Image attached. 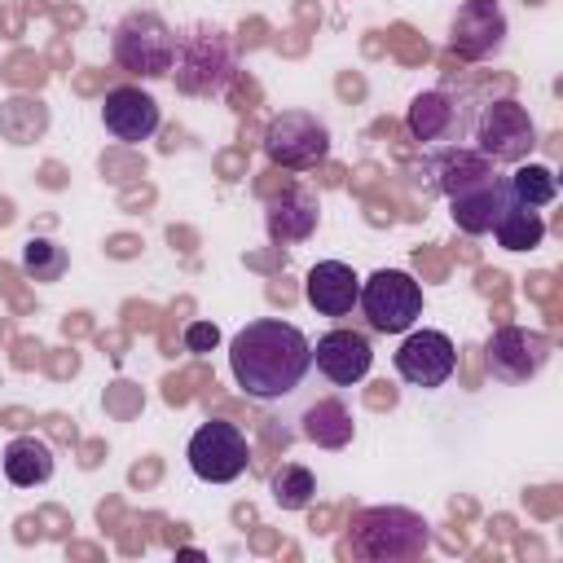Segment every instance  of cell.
Returning <instances> with one entry per match:
<instances>
[{"mask_svg":"<svg viewBox=\"0 0 563 563\" xmlns=\"http://www.w3.org/2000/svg\"><path fill=\"white\" fill-rule=\"evenodd\" d=\"M229 369L251 400H282L312 369V343L299 325L282 317H260L233 334Z\"/></svg>","mask_w":563,"mask_h":563,"instance_id":"6da1fadb","label":"cell"},{"mask_svg":"<svg viewBox=\"0 0 563 563\" xmlns=\"http://www.w3.org/2000/svg\"><path fill=\"white\" fill-rule=\"evenodd\" d=\"M167 75L176 79V92H185V97H220L238 75L233 40L207 22L176 31V53H172Z\"/></svg>","mask_w":563,"mask_h":563,"instance_id":"7a4b0ae2","label":"cell"},{"mask_svg":"<svg viewBox=\"0 0 563 563\" xmlns=\"http://www.w3.org/2000/svg\"><path fill=\"white\" fill-rule=\"evenodd\" d=\"M427 550V519L405 506H374L361 510L352 532H347V554L369 559V563H391V559H413Z\"/></svg>","mask_w":563,"mask_h":563,"instance_id":"3957f363","label":"cell"},{"mask_svg":"<svg viewBox=\"0 0 563 563\" xmlns=\"http://www.w3.org/2000/svg\"><path fill=\"white\" fill-rule=\"evenodd\" d=\"M110 53L114 62L128 70V75H141V79H167L172 70V53H176V31L163 13L154 9H132L119 18L114 26V40H110Z\"/></svg>","mask_w":563,"mask_h":563,"instance_id":"277c9868","label":"cell"},{"mask_svg":"<svg viewBox=\"0 0 563 563\" xmlns=\"http://www.w3.org/2000/svg\"><path fill=\"white\" fill-rule=\"evenodd\" d=\"M356 308L365 312L369 330H378V334H405L422 317V286L405 268H374L361 282Z\"/></svg>","mask_w":563,"mask_h":563,"instance_id":"5b68a950","label":"cell"},{"mask_svg":"<svg viewBox=\"0 0 563 563\" xmlns=\"http://www.w3.org/2000/svg\"><path fill=\"white\" fill-rule=\"evenodd\" d=\"M264 154L286 172H312L330 158V128L308 110H282L264 128Z\"/></svg>","mask_w":563,"mask_h":563,"instance_id":"8992f818","label":"cell"},{"mask_svg":"<svg viewBox=\"0 0 563 563\" xmlns=\"http://www.w3.org/2000/svg\"><path fill=\"white\" fill-rule=\"evenodd\" d=\"M471 136H475V150L493 163H523L537 145V123L532 114L501 97V101H488L475 110V123H471Z\"/></svg>","mask_w":563,"mask_h":563,"instance_id":"52a82bcc","label":"cell"},{"mask_svg":"<svg viewBox=\"0 0 563 563\" xmlns=\"http://www.w3.org/2000/svg\"><path fill=\"white\" fill-rule=\"evenodd\" d=\"M185 457H189V471H194L198 479H207V484H229V479H238V475L246 471L251 444H246L242 427H233V422H224V418H211V422H202V427L189 435Z\"/></svg>","mask_w":563,"mask_h":563,"instance_id":"ba28073f","label":"cell"},{"mask_svg":"<svg viewBox=\"0 0 563 563\" xmlns=\"http://www.w3.org/2000/svg\"><path fill=\"white\" fill-rule=\"evenodd\" d=\"M475 123V110L466 97H453L444 88H431V92H418L409 101V114H405V128L413 141L422 145H457Z\"/></svg>","mask_w":563,"mask_h":563,"instance_id":"9c48e42d","label":"cell"},{"mask_svg":"<svg viewBox=\"0 0 563 563\" xmlns=\"http://www.w3.org/2000/svg\"><path fill=\"white\" fill-rule=\"evenodd\" d=\"M545 361H550V339L541 330L501 325L484 343V365L497 383H528V378L541 374Z\"/></svg>","mask_w":563,"mask_h":563,"instance_id":"30bf717a","label":"cell"},{"mask_svg":"<svg viewBox=\"0 0 563 563\" xmlns=\"http://www.w3.org/2000/svg\"><path fill=\"white\" fill-rule=\"evenodd\" d=\"M391 361L409 387H444L457 369V347L444 330H405Z\"/></svg>","mask_w":563,"mask_h":563,"instance_id":"8fae6325","label":"cell"},{"mask_svg":"<svg viewBox=\"0 0 563 563\" xmlns=\"http://www.w3.org/2000/svg\"><path fill=\"white\" fill-rule=\"evenodd\" d=\"M101 123H106V132H110L114 141L141 145V141H150V136L158 132L163 114H158V101H154L145 88L119 84V88H110L106 101H101Z\"/></svg>","mask_w":563,"mask_h":563,"instance_id":"7c38bea8","label":"cell"},{"mask_svg":"<svg viewBox=\"0 0 563 563\" xmlns=\"http://www.w3.org/2000/svg\"><path fill=\"white\" fill-rule=\"evenodd\" d=\"M515 198H510V180L493 167L488 176H479L475 185H466V189H457L453 198H449V216H453V224L462 229V233H471V238H479V233H493V224L501 220V211L510 207Z\"/></svg>","mask_w":563,"mask_h":563,"instance_id":"4fadbf2b","label":"cell"},{"mask_svg":"<svg viewBox=\"0 0 563 563\" xmlns=\"http://www.w3.org/2000/svg\"><path fill=\"white\" fill-rule=\"evenodd\" d=\"M312 365H317L334 387H352V383H361V378L369 374L374 347H369V339H365L361 330L339 325V330H325V334L312 343Z\"/></svg>","mask_w":563,"mask_h":563,"instance_id":"5bb4252c","label":"cell"},{"mask_svg":"<svg viewBox=\"0 0 563 563\" xmlns=\"http://www.w3.org/2000/svg\"><path fill=\"white\" fill-rule=\"evenodd\" d=\"M497 163L493 158H484L475 145H440V150H431L427 158H422V167H418V185H427L431 194H444V198H453L457 189H466V185H475L479 176H488Z\"/></svg>","mask_w":563,"mask_h":563,"instance_id":"9a60e30c","label":"cell"},{"mask_svg":"<svg viewBox=\"0 0 563 563\" xmlns=\"http://www.w3.org/2000/svg\"><path fill=\"white\" fill-rule=\"evenodd\" d=\"M356 295H361V277L343 260H317L303 277V299L321 317H347L356 308Z\"/></svg>","mask_w":563,"mask_h":563,"instance_id":"2e32d148","label":"cell"},{"mask_svg":"<svg viewBox=\"0 0 563 563\" xmlns=\"http://www.w3.org/2000/svg\"><path fill=\"white\" fill-rule=\"evenodd\" d=\"M506 40V18L493 0H466L453 18V48L462 57H488Z\"/></svg>","mask_w":563,"mask_h":563,"instance_id":"e0dca14e","label":"cell"},{"mask_svg":"<svg viewBox=\"0 0 563 563\" xmlns=\"http://www.w3.org/2000/svg\"><path fill=\"white\" fill-rule=\"evenodd\" d=\"M317 216H321V207H317L312 194H303V189H286L282 198L268 202V211H264V229H268V238H273L277 246H290V242H303V238L317 233Z\"/></svg>","mask_w":563,"mask_h":563,"instance_id":"ac0fdd59","label":"cell"},{"mask_svg":"<svg viewBox=\"0 0 563 563\" xmlns=\"http://www.w3.org/2000/svg\"><path fill=\"white\" fill-rule=\"evenodd\" d=\"M299 431H303V440H312L317 449H347L352 435H356V418H352V409H347L339 396H321V400H312V405L303 409Z\"/></svg>","mask_w":563,"mask_h":563,"instance_id":"d6986e66","label":"cell"},{"mask_svg":"<svg viewBox=\"0 0 563 563\" xmlns=\"http://www.w3.org/2000/svg\"><path fill=\"white\" fill-rule=\"evenodd\" d=\"M0 466H4V479L13 488H35V484L53 479V449L35 435H18V440H9Z\"/></svg>","mask_w":563,"mask_h":563,"instance_id":"ffe728a7","label":"cell"},{"mask_svg":"<svg viewBox=\"0 0 563 563\" xmlns=\"http://www.w3.org/2000/svg\"><path fill=\"white\" fill-rule=\"evenodd\" d=\"M493 238H497L506 251H532V246H541V238H545V220H541V211H532V207H523V202H510V207L501 211V220L493 224Z\"/></svg>","mask_w":563,"mask_h":563,"instance_id":"44dd1931","label":"cell"},{"mask_svg":"<svg viewBox=\"0 0 563 563\" xmlns=\"http://www.w3.org/2000/svg\"><path fill=\"white\" fill-rule=\"evenodd\" d=\"M506 180H510V198L532 207V211H541V207H550L559 198V180H554V172L545 163H528L523 158Z\"/></svg>","mask_w":563,"mask_h":563,"instance_id":"7402d4cb","label":"cell"},{"mask_svg":"<svg viewBox=\"0 0 563 563\" xmlns=\"http://www.w3.org/2000/svg\"><path fill=\"white\" fill-rule=\"evenodd\" d=\"M44 128H48V110H44V101H26V97H18V101L0 106V132H4L9 145H31Z\"/></svg>","mask_w":563,"mask_h":563,"instance_id":"603a6c76","label":"cell"},{"mask_svg":"<svg viewBox=\"0 0 563 563\" xmlns=\"http://www.w3.org/2000/svg\"><path fill=\"white\" fill-rule=\"evenodd\" d=\"M268 493H273V501H277L282 510H303V506L317 497V475H312L308 466H299V462H286L282 471H273Z\"/></svg>","mask_w":563,"mask_h":563,"instance_id":"cb8c5ba5","label":"cell"},{"mask_svg":"<svg viewBox=\"0 0 563 563\" xmlns=\"http://www.w3.org/2000/svg\"><path fill=\"white\" fill-rule=\"evenodd\" d=\"M70 268V255L66 246H57L53 238H31L22 246V273L31 282H62V273Z\"/></svg>","mask_w":563,"mask_h":563,"instance_id":"d4e9b609","label":"cell"},{"mask_svg":"<svg viewBox=\"0 0 563 563\" xmlns=\"http://www.w3.org/2000/svg\"><path fill=\"white\" fill-rule=\"evenodd\" d=\"M220 343V330L211 321H189L185 325V352H211Z\"/></svg>","mask_w":563,"mask_h":563,"instance_id":"484cf974","label":"cell"}]
</instances>
